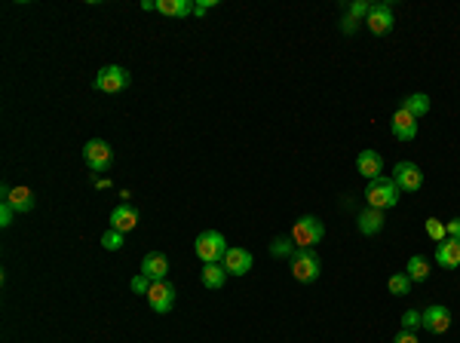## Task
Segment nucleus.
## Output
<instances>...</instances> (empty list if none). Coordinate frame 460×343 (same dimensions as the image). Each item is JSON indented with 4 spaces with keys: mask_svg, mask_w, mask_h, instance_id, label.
<instances>
[{
    "mask_svg": "<svg viewBox=\"0 0 460 343\" xmlns=\"http://www.w3.org/2000/svg\"><path fill=\"white\" fill-rule=\"evenodd\" d=\"M393 184L402 193H417L424 187V172L414 166V162H399L393 169Z\"/></svg>",
    "mask_w": 460,
    "mask_h": 343,
    "instance_id": "7",
    "label": "nucleus"
},
{
    "mask_svg": "<svg viewBox=\"0 0 460 343\" xmlns=\"http://www.w3.org/2000/svg\"><path fill=\"white\" fill-rule=\"evenodd\" d=\"M356 28H359V22L353 19V15H347V19H344V31H347V34H353Z\"/></svg>",
    "mask_w": 460,
    "mask_h": 343,
    "instance_id": "34",
    "label": "nucleus"
},
{
    "mask_svg": "<svg viewBox=\"0 0 460 343\" xmlns=\"http://www.w3.org/2000/svg\"><path fill=\"white\" fill-rule=\"evenodd\" d=\"M141 273L151 279V282H166V273H169V257L163 252H151L141 264Z\"/></svg>",
    "mask_w": 460,
    "mask_h": 343,
    "instance_id": "14",
    "label": "nucleus"
},
{
    "mask_svg": "<svg viewBox=\"0 0 460 343\" xmlns=\"http://www.w3.org/2000/svg\"><path fill=\"white\" fill-rule=\"evenodd\" d=\"M368 13H371V3H365V0H356V3H350V13H347V15H353L356 22H362V19H368Z\"/></svg>",
    "mask_w": 460,
    "mask_h": 343,
    "instance_id": "26",
    "label": "nucleus"
},
{
    "mask_svg": "<svg viewBox=\"0 0 460 343\" xmlns=\"http://www.w3.org/2000/svg\"><path fill=\"white\" fill-rule=\"evenodd\" d=\"M102 245L107 248V252H120V248H123V233L120 230H107L102 236Z\"/></svg>",
    "mask_w": 460,
    "mask_h": 343,
    "instance_id": "25",
    "label": "nucleus"
},
{
    "mask_svg": "<svg viewBox=\"0 0 460 343\" xmlns=\"http://www.w3.org/2000/svg\"><path fill=\"white\" fill-rule=\"evenodd\" d=\"M0 193H3V202H10V206L15 208V215L19 212H31L34 208V193H31V187H0Z\"/></svg>",
    "mask_w": 460,
    "mask_h": 343,
    "instance_id": "12",
    "label": "nucleus"
},
{
    "mask_svg": "<svg viewBox=\"0 0 460 343\" xmlns=\"http://www.w3.org/2000/svg\"><path fill=\"white\" fill-rule=\"evenodd\" d=\"M356 169H359V175H362V178H368V181L381 178V172H383L381 153H378V151H362V153L356 157Z\"/></svg>",
    "mask_w": 460,
    "mask_h": 343,
    "instance_id": "15",
    "label": "nucleus"
},
{
    "mask_svg": "<svg viewBox=\"0 0 460 343\" xmlns=\"http://www.w3.org/2000/svg\"><path fill=\"white\" fill-rule=\"evenodd\" d=\"M365 25L371 34H390L393 31V13H390V6L387 3H371V13H368V19H365Z\"/></svg>",
    "mask_w": 460,
    "mask_h": 343,
    "instance_id": "11",
    "label": "nucleus"
},
{
    "mask_svg": "<svg viewBox=\"0 0 460 343\" xmlns=\"http://www.w3.org/2000/svg\"><path fill=\"white\" fill-rule=\"evenodd\" d=\"M445 230H448V239H457V243H460V218L445 224Z\"/></svg>",
    "mask_w": 460,
    "mask_h": 343,
    "instance_id": "31",
    "label": "nucleus"
},
{
    "mask_svg": "<svg viewBox=\"0 0 460 343\" xmlns=\"http://www.w3.org/2000/svg\"><path fill=\"white\" fill-rule=\"evenodd\" d=\"M209 6H215V0H199V3H194V15H206Z\"/></svg>",
    "mask_w": 460,
    "mask_h": 343,
    "instance_id": "33",
    "label": "nucleus"
},
{
    "mask_svg": "<svg viewBox=\"0 0 460 343\" xmlns=\"http://www.w3.org/2000/svg\"><path fill=\"white\" fill-rule=\"evenodd\" d=\"M157 13L175 15V19H184V15L194 13V3H190V0H157Z\"/></svg>",
    "mask_w": 460,
    "mask_h": 343,
    "instance_id": "19",
    "label": "nucleus"
},
{
    "mask_svg": "<svg viewBox=\"0 0 460 343\" xmlns=\"http://www.w3.org/2000/svg\"><path fill=\"white\" fill-rule=\"evenodd\" d=\"M402 107L411 116H427L429 114V96H427V92H411V96L402 101Z\"/></svg>",
    "mask_w": 460,
    "mask_h": 343,
    "instance_id": "22",
    "label": "nucleus"
},
{
    "mask_svg": "<svg viewBox=\"0 0 460 343\" xmlns=\"http://www.w3.org/2000/svg\"><path fill=\"white\" fill-rule=\"evenodd\" d=\"M390 291H393L396 298L408 294V291H411V279H408V273H393V276H390Z\"/></svg>",
    "mask_w": 460,
    "mask_h": 343,
    "instance_id": "23",
    "label": "nucleus"
},
{
    "mask_svg": "<svg viewBox=\"0 0 460 343\" xmlns=\"http://www.w3.org/2000/svg\"><path fill=\"white\" fill-rule=\"evenodd\" d=\"M393 343H420V340L414 337V331H399L393 337Z\"/></svg>",
    "mask_w": 460,
    "mask_h": 343,
    "instance_id": "32",
    "label": "nucleus"
},
{
    "mask_svg": "<svg viewBox=\"0 0 460 343\" xmlns=\"http://www.w3.org/2000/svg\"><path fill=\"white\" fill-rule=\"evenodd\" d=\"M13 218H15V208L10 202H0V227H10Z\"/></svg>",
    "mask_w": 460,
    "mask_h": 343,
    "instance_id": "29",
    "label": "nucleus"
},
{
    "mask_svg": "<svg viewBox=\"0 0 460 343\" xmlns=\"http://www.w3.org/2000/svg\"><path fill=\"white\" fill-rule=\"evenodd\" d=\"M83 160H86V166L92 172H107L114 162V151L107 142H102V138H92V142H86V147H83Z\"/></svg>",
    "mask_w": 460,
    "mask_h": 343,
    "instance_id": "5",
    "label": "nucleus"
},
{
    "mask_svg": "<svg viewBox=\"0 0 460 343\" xmlns=\"http://www.w3.org/2000/svg\"><path fill=\"white\" fill-rule=\"evenodd\" d=\"M420 325V313L417 310H408V313L402 316V331H414Z\"/></svg>",
    "mask_w": 460,
    "mask_h": 343,
    "instance_id": "28",
    "label": "nucleus"
},
{
    "mask_svg": "<svg viewBox=\"0 0 460 343\" xmlns=\"http://www.w3.org/2000/svg\"><path fill=\"white\" fill-rule=\"evenodd\" d=\"M390 129H393V135L399 142H414L417 138V116H411L405 107H399L393 114V120H390Z\"/></svg>",
    "mask_w": 460,
    "mask_h": 343,
    "instance_id": "10",
    "label": "nucleus"
},
{
    "mask_svg": "<svg viewBox=\"0 0 460 343\" xmlns=\"http://www.w3.org/2000/svg\"><path fill=\"white\" fill-rule=\"evenodd\" d=\"M144 298H148L153 313H169L175 303V288L169 282H151V291L144 294Z\"/></svg>",
    "mask_w": 460,
    "mask_h": 343,
    "instance_id": "9",
    "label": "nucleus"
},
{
    "mask_svg": "<svg viewBox=\"0 0 460 343\" xmlns=\"http://www.w3.org/2000/svg\"><path fill=\"white\" fill-rule=\"evenodd\" d=\"M135 224H138V212L132 206H117L111 212V230H120V233H129V230H135Z\"/></svg>",
    "mask_w": 460,
    "mask_h": 343,
    "instance_id": "16",
    "label": "nucleus"
},
{
    "mask_svg": "<svg viewBox=\"0 0 460 343\" xmlns=\"http://www.w3.org/2000/svg\"><path fill=\"white\" fill-rule=\"evenodd\" d=\"M322 236H325V227H322V221L313 215H301L295 224H291V233H289V239L295 243V248H313Z\"/></svg>",
    "mask_w": 460,
    "mask_h": 343,
    "instance_id": "3",
    "label": "nucleus"
},
{
    "mask_svg": "<svg viewBox=\"0 0 460 343\" xmlns=\"http://www.w3.org/2000/svg\"><path fill=\"white\" fill-rule=\"evenodd\" d=\"M224 282H227V270L221 267V264H203V285L206 288L218 291Z\"/></svg>",
    "mask_w": 460,
    "mask_h": 343,
    "instance_id": "20",
    "label": "nucleus"
},
{
    "mask_svg": "<svg viewBox=\"0 0 460 343\" xmlns=\"http://www.w3.org/2000/svg\"><path fill=\"white\" fill-rule=\"evenodd\" d=\"M356 227H359L362 236H374V233H381L383 230V212H381V208H365V212H359Z\"/></svg>",
    "mask_w": 460,
    "mask_h": 343,
    "instance_id": "17",
    "label": "nucleus"
},
{
    "mask_svg": "<svg viewBox=\"0 0 460 343\" xmlns=\"http://www.w3.org/2000/svg\"><path fill=\"white\" fill-rule=\"evenodd\" d=\"M420 325H424L429 334H445L451 328V310L442 307V303H433L429 310L420 313Z\"/></svg>",
    "mask_w": 460,
    "mask_h": 343,
    "instance_id": "8",
    "label": "nucleus"
},
{
    "mask_svg": "<svg viewBox=\"0 0 460 343\" xmlns=\"http://www.w3.org/2000/svg\"><path fill=\"white\" fill-rule=\"evenodd\" d=\"M405 273H408L411 282H427V279H429V261L424 254H411L408 257V270H405Z\"/></svg>",
    "mask_w": 460,
    "mask_h": 343,
    "instance_id": "21",
    "label": "nucleus"
},
{
    "mask_svg": "<svg viewBox=\"0 0 460 343\" xmlns=\"http://www.w3.org/2000/svg\"><path fill=\"white\" fill-rule=\"evenodd\" d=\"M427 236L433 239L436 245H439V243H445V239H448V230H445L442 221H436V218H427Z\"/></svg>",
    "mask_w": 460,
    "mask_h": 343,
    "instance_id": "24",
    "label": "nucleus"
},
{
    "mask_svg": "<svg viewBox=\"0 0 460 343\" xmlns=\"http://www.w3.org/2000/svg\"><path fill=\"white\" fill-rule=\"evenodd\" d=\"M270 252L276 254V257H282V254H295L298 252V248H295V243H291V239H276V243H273V248H270Z\"/></svg>",
    "mask_w": 460,
    "mask_h": 343,
    "instance_id": "27",
    "label": "nucleus"
},
{
    "mask_svg": "<svg viewBox=\"0 0 460 343\" xmlns=\"http://www.w3.org/2000/svg\"><path fill=\"white\" fill-rule=\"evenodd\" d=\"M436 264L439 267H460V243L457 239H445V243H439V248H436Z\"/></svg>",
    "mask_w": 460,
    "mask_h": 343,
    "instance_id": "18",
    "label": "nucleus"
},
{
    "mask_svg": "<svg viewBox=\"0 0 460 343\" xmlns=\"http://www.w3.org/2000/svg\"><path fill=\"white\" fill-rule=\"evenodd\" d=\"M291 276L298 282H316L319 279V257L313 248H298L291 254Z\"/></svg>",
    "mask_w": 460,
    "mask_h": 343,
    "instance_id": "4",
    "label": "nucleus"
},
{
    "mask_svg": "<svg viewBox=\"0 0 460 343\" xmlns=\"http://www.w3.org/2000/svg\"><path fill=\"white\" fill-rule=\"evenodd\" d=\"M132 291L135 294H148L151 291V279L144 276V273H138V276L132 279Z\"/></svg>",
    "mask_w": 460,
    "mask_h": 343,
    "instance_id": "30",
    "label": "nucleus"
},
{
    "mask_svg": "<svg viewBox=\"0 0 460 343\" xmlns=\"http://www.w3.org/2000/svg\"><path fill=\"white\" fill-rule=\"evenodd\" d=\"M227 239L221 236L218 230H203L197 236V243H194V252H197V257L203 264H221L224 261V254H227Z\"/></svg>",
    "mask_w": 460,
    "mask_h": 343,
    "instance_id": "2",
    "label": "nucleus"
},
{
    "mask_svg": "<svg viewBox=\"0 0 460 343\" xmlns=\"http://www.w3.org/2000/svg\"><path fill=\"white\" fill-rule=\"evenodd\" d=\"M399 187L393 184V178H374V181H368L365 187V202L368 208H381V212H387V208H393L399 202Z\"/></svg>",
    "mask_w": 460,
    "mask_h": 343,
    "instance_id": "1",
    "label": "nucleus"
},
{
    "mask_svg": "<svg viewBox=\"0 0 460 343\" xmlns=\"http://www.w3.org/2000/svg\"><path fill=\"white\" fill-rule=\"evenodd\" d=\"M129 86V71L126 68H120V65H107L102 68V71L95 74V89L98 92H123Z\"/></svg>",
    "mask_w": 460,
    "mask_h": 343,
    "instance_id": "6",
    "label": "nucleus"
},
{
    "mask_svg": "<svg viewBox=\"0 0 460 343\" xmlns=\"http://www.w3.org/2000/svg\"><path fill=\"white\" fill-rule=\"evenodd\" d=\"M221 267L227 270V276H245V273L252 270V254L245 252V248H227Z\"/></svg>",
    "mask_w": 460,
    "mask_h": 343,
    "instance_id": "13",
    "label": "nucleus"
}]
</instances>
